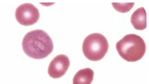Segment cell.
Segmentation results:
<instances>
[{"instance_id":"8992f818","label":"cell","mask_w":149,"mask_h":84,"mask_svg":"<svg viewBox=\"0 0 149 84\" xmlns=\"http://www.w3.org/2000/svg\"><path fill=\"white\" fill-rule=\"evenodd\" d=\"M131 24L136 30H144L147 28V12L143 7L137 9L131 16Z\"/></svg>"},{"instance_id":"52a82bcc","label":"cell","mask_w":149,"mask_h":84,"mask_svg":"<svg viewBox=\"0 0 149 84\" xmlns=\"http://www.w3.org/2000/svg\"><path fill=\"white\" fill-rule=\"evenodd\" d=\"M94 79V71L91 68L79 70L72 78V84H91Z\"/></svg>"},{"instance_id":"6da1fadb","label":"cell","mask_w":149,"mask_h":84,"mask_svg":"<svg viewBox=\"0 0 149 84\" xmlns=\"http://www.w3.org/2000/svg\"><path fill=\"white\" fill-rule=\"evenodd\" d=\"M22 46L24 53L34 59H42L54 51V43L49 34L42 29L29 32L23 37Z\"/></svg>"},{"instance_id":"277c9868","label":"cell","mask_w":149,"mask_h":84,"mask_svg":"<svg viewBox=\"0 0 149 84\" xmlns=\"http://www.w3.org/2000/svg\"><path fill=\"white\" fill-rule=\"evenodd\" d=\"M15 16L17 22L25 27L35 25L40 19L39 10L29 3L19 5L16 10Z\"/></svg>"},{"instance_id":"ba28073f","label":"cell","mask_w":149,"mask_h":84,"mask_svg":"<svg viewBox=\"0 0 149 84\" xmlns=\"http://www.w3.org/2000/svg\"><path fill=\"white\" fill-rule=\"evenodd\" d=\"M113 7L116 11L122 12V13H126L128 12L134 5V3H112Z\"/></svg>"},{"instance_id":"5b68a950","label":"cell","mask_w":149,"mask_h":84,"mask_svg":"<svg viewBox=\"0 0 149 84\" xmlns=\"http://www.w3.org/2000/svg\"><path fill=\"white\" fill-rule=\"evenodd\" d=\"M70 63V59L66 55L60 54L54 57L47 68V73L49 76L54 79L62 77L68 70Z\"/></svg>"},{"instance_id":"7a4b0ae2","label":"cell","mask_w":149,"mask_h":84,"mask_svg":"<svg viewBox=\"0 0 149 84\" xmlns=\"http://www.w3.org/2000/svg\"><path fill=\"white\" fill-rule=\"evenodd\" d=\"M116 48L120 57L130 63L141 60L147 51L144 40L134 34L125 35L116 44Z\"/></svg>"},{"instance_id":"3957f363","label":"cell","mask_w":149,"mask_h":84,"mask_svg":"<svg viewBox=\"0 0 149 84\" xmlns=\"http://www.w3.org/2000/svg\"><path fill=\"white\" fill-rule=\"evenodd\" d=\"M109 42L101 34L93 33L86 36L83 44L82 51L85 57L91 61H99L103 59L108 52Z\"/></svg>"}]
</instances>
